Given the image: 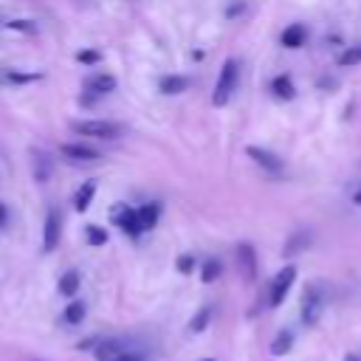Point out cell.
<instances>
[{
	"instance_id": "obj_1",
	"label": "cell",
	"mask_w": 361,
	"mask_h": 361,
	"mask_svg": "<svg viewBox=\"0 0 361 361\" xmlns=\"http://www.w3.org/2000/svg\"><path fill=\"white\" fill-rule=\"evenodd\" d=\"M324 307H327V290L319 279L307 282L305 290H302V307H299V316H302V324L305 327H316L319 319L324 316Z\"/></svg>"
},
{
	"instance_id": "obj_2",
	"label": "cell",
	"mask_w": 361,
	"mask_h": 361,
	"mask_svg": "<svg viewBox=\"0 0 361 361\" xmlns=\"http://www.w3.org/2000/svg\"><path fill=\"white\" fill-rule=\"evenodd\" d=\"M237 76H240V65L237 59H226L223 68H220V76H217V85H214V93H212V102L214 107H223L231 93L237 90Z\"/></svg>"
},
{
	"instance_id": "obj_3",
	"label": "cell",
	"mask_w": 361,
	"mask_h": 361,
	"mask_svg": "<svg viewBox=\"0 0 361 361\" xmlns=\"http://www.w3.org/2000/svg\"><path fill=\"white\" fill-rule=\"evenodd\" d=\"M293 282H296V265H285V268L271 279V285H268V307H279V305L285 302L288 290L293 288Z\"/></svg>"
},
{
	"instance_id": "obj_4",
	"label": "cell",
	"mask_w": 361,
	"mask_h": 361,
	"mask_svg": "<svg viewBox=\"0 0 361 361\" xmlns=\"http://www.w3.org/2000/svg\"><path fill=\"white\" fill-rule=\"evenodd\" d=\"M76 133L82 135H90V138H118L121 135V124H113V121H102V118H85V121H73L71 124Z\"/></svg>"
},
{
	"instance_id": "obj_5",
	"label": "cell",
	"mask_w": 361,
	"mask_h": 361,
	"mask_svg": "<svg viewBox=\"0 0 361 361\" xmlns=\"http://www.w3.org/2000/svg\"><path fill=\"white\" fill-rule=\"evenodd\" d=\"M110 217L121 226V231H127L130 237H138L141 231H144V226H141V217H138V209H127V206H116L113 212H110Z\"/></svg>"
},
{
	"instance_id": "obj_6",
	"label": "cell",
	"mask_w": 361,
	"mask_h": 361,
	"mask_svg": "<svg viewBox=\"0 0 361 361\" xmlns=\"http://www.w3.org/2000/svg\"><path fill=\"white\" fill-rule=\"evenodd\" d=\"M245 155L257 164V166H262L265 172H282V158L279 155H274L271 149H262V147H245Z\"/></svg>"
},
{
	"instance_id": "obj_7",
	"label": "cell",
	"mask_w": 361,
	"mask_h": 361,
	"mask_svg": "<svg viewBox=\"0 0 361 361\" xmlns=\"http://www.w3.org/2000/svg\"><path fill=\"white\" fill-rule=\"evenodd\" d=\"M59 231H62V217L56 209H51L45 214V226H42V248L45 251H54L56 243H59Z\"/></svg>"
},
{
	"instance_id": "obj_8",
	"label": "cell",
	"mask_w": 361,
	"mask_h": 361,
	"mask_svg": "<svg viewBox=\"0 0 361 361\" xmlns=\"http://www.w3.org/2000/svg\"><path fill=\"white\" fill-rule=\"evenodd\" d=\"M130 347H135V344H130L127 338H99L96 347H93V355L99 361H110V358H116L118 353H124Z\"/></svg>"
},
{
	"instance_id": "obj_9",
	"label": "cell",
	"mask_w": 361,
	"mask_h": 361,
	"mask_svg": "<svg viewBox=\"0 0 361 361\" xmlns=\"http://www.w3.org/2000/svg\"><path fill=\"white\" fill-rule=\"evenodd\" d=\"M31 169H34V180L48 183V180H51V175H54L51 155H48V152H42V149H31Z\"/></svg>"
},
{
	"instance_id": "obj_10",
	"label": "cell",
	"mask_w": 361,
	"mask_h": 361,
	"mask_svg": "<svg viewBox=\"0 0 361 361\" xmlns=\"http://www.w3.org/2000/svg\"><path fill=\"white\" fill-rule=\"evenodd\" d=\"M237 265H240V271H243L245 279H254L257 276V254H254V248L248 243H240L237 245Z\"/></svg>"
},
{
	"instance_id": "obj_11",
	"label": "cell",
	"mask_w": 361,
	"mask_h": 361,
	"mask_svg": "<svg viewBox=\"0 0 361 361\" xmlns=\"http://www.w3.org/2000/svg\"><path fill=\"white\" fill-rule=\"evenodd\" d=\"M279 42L285 45V48H302L305 42H307V28L302 25V23H293V25H288L285 31H282V37H279Z\"/></svg>"
},
{
	"instance_id": "obj_12",
	"label": "cell",
	"mask_w": 361,
	"mask_h": 361,
	"mask_svg": "<svg viewBox=\"0 0 361 361\" xmlns=\"http://www.w3.org/2000/svg\"><path fill=\"white\" fill-rule=\"evenodd\" d=\"M85 87H87L90 93H96V96H104V93L116 90V79H113L110 73H93V76L85 79Z\"/></svg>"
},
{
	"instance_id": "obj_13",
	"label": "cell",
	"mask_w": 361,
	"mask_h": 361,
	"mask_svg": "<svg viewBox=\"0 0 361 361\" xmlns=\"http://www.w3.org/2000/svg\"><path fill=\"white\" fill-rule=\"evenodd\" d=\"M271 93H274L276 99H282V102H288V99H293V96H296V87H293V79H290L288 73H279V76H274V79H271Z\"/></svg>"
},
{
	"instance_id": "obj_14",
	"label": "cell",
	"mask_w": 361,
	"mask_h": 361,
	"mask_svg": "<svg viewBox=\"0 0 361 361\" xmlns=\"http://www.w3.org/2000/svg\"><path fill=\"white\" fill-rule=\"evenodd\" d=\"M62 155L71 158V161H79V164L99 158V152L93 147H85V144H62Z\"/></svg>"
},
{
	"instance_id": "obj_15",
	"label": "cell",
	"mask_w": 361,
	"mask_h": 361,
	"mask_svg": "<svg viewBox=\"0 0 361 361\" xmlns=\"http://www.w3.org/2000/svg\"><path fill=\"white\" fill-rule=\"evenodd\" d=\"M310 240H313V237H310V231H305V228H302V231H296V234H290V237H288V243H285L282 254H285V257H293V254L305 251V248L310 245Z\"/></svg>"
},
{
	"instance_id": "obj_16",
	"label": "cell",
	"mask_w": 361,
	"mask_h": 361,
	"mask_svg": "<svg viewBox=\"0 0 361 361\" xmlns=\"http://www.w3.org/2000/svg\"><path fill=\"white\" fill-rule=\"evenodd\" d=\"M93 195H96V180H87V183H82V186L76 189V195H73V209H76V212H85V209L90 206Z\"/></svg>"
},
{
	"instance_id": "obj_17",
	"label": "cell",
	"mask_w": 361,
	"mask_h": 361,
	"mask_svg": "<svg viewBox=\"0 0 361 361\" xmlns=\"http://www.w3.org/2000/svg\"><path fill=\"white\" fill-rule=\"evenodd\" d=\"M336 62H338V68H355V65H361V42L347 45V48L336 56Z\"/></svg>"
},
{
	"instance_id": "obj_18",
	"label": "cell",
	"mask_w": 361,
	"mask_h": 361,
	"mask_svg": "<svg viewBox=\"0 0 361 361\" xmlns=\"http://www.w3.org/2000/svg\"><path fill=\"white\" fill-rule=\"evenodd\" d=\"M290 347H293V333L290 330H279L274 336V341H271V353L274 355H285V353H290Z\"/></svg>"
},
{
	"instance_id": "obj_19",
	"label": "cell",
	"mask_w": 361,
	"mask_h": 361,
	"mask_svg": "<svg viewBox=\"0 0 361 361\" xmlns=\"http://www.w3.org/2000/svg\"><path fill=\"white\" fill-rule=\"evenodd\" d=\"M158 214H161V206H158V203H147V206H141V209H138V217H141L144 231H147V228H152V226L158 223Z\"/></svg>"
},
{
	"instance_id": "obj_20",
	"label": "cell",
	"mask_w": 361,
	"mask_h": 361,
	"mask_svg": "<svg viewBox=\"0 0 361 361\" xmlns=\"http://www.w3.org/2000/svg\"><path fill=\"white\" fill-rule=\"evenodd\" d=\"M186 87H189V79H186V76H164V79H161V90L169 93V96L186 90Z\"/></svg>"
},
{
	"instance_id": "obj_21",
	"label": "cell",
	"mask_w": 361,
	"mask_h": 361,
	"mask_svg": "<svg viewBox=\"0 0 361 361\" xmlns=\"http://www.w3.org/2000/svg\"><path fill=\"white\" fill-rule=\"evenodd\" d=\"M209 322H212V305L200 307V310L192 316V322H189V330H192V333H200V330H206V327H209Z\"/></svg>"
},
{
	"instance_id": "obj_22",
	"label": "cell",
	"mask_w": 361,
	"mask_h": 361,
	"mask_svg": "<svg viewBox=\"0 0 361 361\" xmlns=\"http://www.w3.org/2000/svg\"><path fill=\"white\" fill-rule=\"evenodd\" d=\"M220 271H223L220 259H217V257H209V259L203 262V268H200V279H203V282H214V279L220 276Z\"/></svg>"
},
{
	"instance_id": "obj_23",
	"label": "cell",
	"mask_w": 361,
	"mask_h": 361,
	"mask_svg": "<svg viewBox=\"0 0 361 361\" xmlns=\"http://www.w3.org/2000/svg\"><path fill=\"white\" fill-rule=\"evenodd\" d=\"M62 319H65L68 324H79V322L85 319V302H71V305L65 307Z\"/></svg>"
},
{
	"instance_id": "obj_24",
	"label": "cell",
	"mask_w": 361,
	"mask_h": 361,
	"mask_svg": "<svg viewBox=\"0 0 361 361\" xmlns=\"http://www.w3.org/2000/svg\"><path fill=\"white\" fill-rule=\"evenodd\" d=\"M76 288H79V274H76V271H68V274L59 279V293L71 296V293H76Z\"/></svg>"
},
{
	"instance_id": "obj_25",
	"label": "cell",
	"mask_w": 361,
	"mask_h": 361,
	"mask_svg": "<svg viewBox=\"0 0 361 361\" xmlns=\"http://www.w3.org/2000/svg\"><path fill=\"white\" fill-rule=\"evenodd\" d=\"M87 243L90 245H104L107 243V234H104V228H99V226H87Z\"/></svg>"
},
{
	"instance_id": "obj_26",
	"label": "cell",
	"mask_w": 361,
	"mask_h": 361,
	"mask_svg": "<svg viewBox=\"0 0 361 361\" xmlns=\"http://www.w3.org/2000/svg\"><path fill=\"white\" fill-rule=\"evenodd\" d=\"M147 358V353L144 350H135V347H130V350H124V353H118L116 358H110V361H144Z\"/></svg>"
},
{
	"instance_id": "obj_27",
	"label": "cell",
	"mask_w": 361,
	"mask_h": 361,
	"mask_svg": "<svg viewBox=\"0 0 361 361\" xmlns=\"http://www.w3.org/2000/svg\"><path fill=\"white\" fill-rule=\"evenodd\" d=\"M76 59H79V62H85V65H93V62H99L102 56H99V51H79V54H76Z\"/></svg>"
},
{
	"instance_id": "obj_28",
	"label": "cell",
	"mask_w": 361,
	"mask_h": 361,
	"mask_svg": "<svg viewBox=\"0 0 361 361\" xmlns=\"http://www.w3.org/2000/svg\"><path fill=\"white\" fill-rule=\"evenodd\" d=\"M192 268H195V257H189V254L178 257V271H180V274H189Z\"/></svg>"
},
{
	"instance_id": "obj_29",
	"label": "cell",
	"mask_w": 361,
	"mask_h": 361,
	"mask_svg": "<svg viewBox=\"0 0 361 361\" xmlns=\"http://www.w3.org/2000/svg\"><path fill=\"white\" fill-rule=\"evenodd\" d=\"M8 79H11V82H28V79H34V76H25V73H8Z\"/></svg>"
},
{
	"instance_id": "obj_30",
	"label": "cell",
	"mask_w": 361,
	"mask_h": 361,
	"mask_svg": "<svg viewBox=\"0 0 361 361\" xmlns=\"http://www.w3.org/2000/svg\"><path fill=\"white\" fill-rule=\"evenodd\" d=\"M6 217H8V212H6V206H3V203H0V228H3V226H6Z\"/></svg>"
},
{
	"instance_id": "obj_31",
	"label": "cell",
	"mask_w": 361,
	"mask_h": 361,
	"mask_svg": "<svg viewBox=\"0 0 361 361\" xmlns=\"http://www.w3.org/2000/svg\"><path fill=\"white\" fill-rule=\"evenodd\" d=\"M344 361H361V353H347Z\"/></svg>"
},
{
	"instance_id": "obj_32",
	"label": "cell",
	"mask_w": 361,
	"mask_h": 361,
	"mask_svg": "<svg viewBox=\"0 0 361 361\" xmlns=\"http://www.w3.org/2000/svg\"><path fill=\"white\" fill-rule=\"evenodd\" d=\"M353 203H355V206H361V189H355V195H353Z\"/></svg>"
},
{
	"instance_id": "obj_33",
	"label": "cell",
	"mask_w": 361,
	"mask_h": 361,
	"mask_svg": "<svg viewBox=\"0 0 361 361\" xmlns=\"http://www.w3.org/2000/svg\"><path fill=\"white\" fill-rule=\"evenodd\" d=\"M203 361H214V358H203Z\"/></svg>"
}]
</instances>
